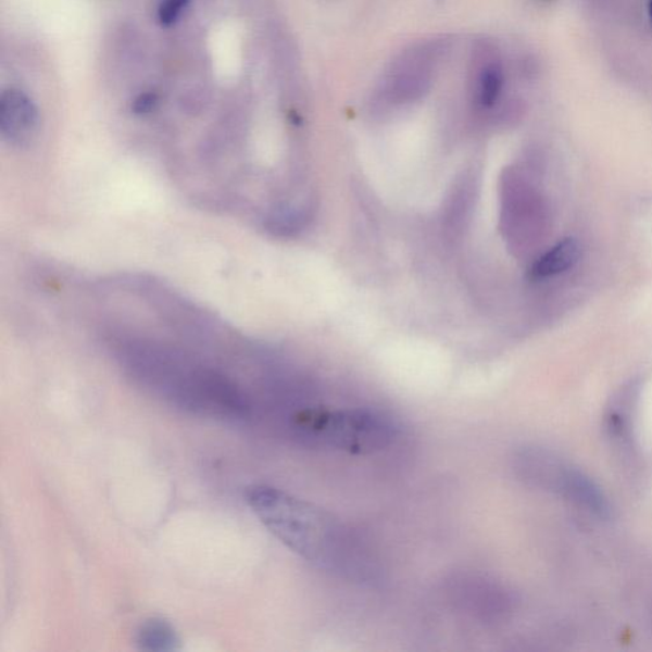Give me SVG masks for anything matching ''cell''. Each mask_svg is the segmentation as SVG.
I'll return each instance as SVG.
<instances>
[{
  "instance_id": "7a4b0ae2",
  "label": "cell",
  "mask_w": 652,
  "mask_h": 652,
  "mask_svg": "<svg viewBox=\"0 0 652 652\" xmlns=\"http://www.w3.org/2000/svg\"><path fill=\"white\" fill-rule=\"evenodd\" d=\"M292 425L303 439L353 455L379 453L398 435L389 417L365 410H308L294 414Z\"/></svg>"
},
{
  "instance_id": "9c48e42d",
  "label": "cell",
  "mask_w": 652,
  "mask_h": 652,
  "mask_svg": "<svg viewBox=\"0 0 652 652\" xmlns=\"http://www.w3.org/2000/svg\"><path fill=\"white\" fill-rule=\"evenodd\" d=\"M473 87L481 106L489 108L498 101L503 87V74L499 62L489 53H485V61L474 74Z\"/></svg>"
},
{
  "instance_id": "30bf717a",
  "label": "cell",
  "mask_w": 652,
  "mask_h": 652,
  "mask_svg": "<svg viewBox=\"0 0 652 652\" xmlns=\"http://www.w3.org/2000/svg\"><path fill=\"white\" fill-rule=\"evenodd\" d=\"M189 3L190 0H162L158 12L160 24L165 27L174 25Z\"/></svg>"
},
{
  "instance_id": "5b68a950",
  "label": "cell",
  "mask_w": 652,
  "mask_h": 652,
  "mask_svg": "<svg viewBox=\"0 0 652 652\" xmlns=\"http://www.w3.org/2000/svg\"><path fill=\"white\" fill-rule=\"evenodd\" d=\"M429 51L431 50H416L396 65L387 80L389 92L403 98L425 90L431 77L432 57Z\"/></svg>"
},
{
  "instance_id": "8fae6325",
  "label": "cell",
  "mask_w": 652,
  "mask_h": 652,
  "mask_svg": "<svg viewBox=\"0 0 652 652\" xmlns=\"http://www.w3.org/2000/svg\"><path fill=\"white\" fill-rule=\"evenodd\" d=\"M159 103V96L154 92H146L139 95L138 98L133 102V111L137 115H146L152 113Z\"/></svg>"
},
{
  "instance_id": "277c9868",
  "label": "cell",
  "mask_w": 652,
  "mask_h": 652,
  "mask_svg": "<svg viewBox=\"0 0 652 652\" xmlns=\"http://www.w3.org/2000/svg\"><path fill=\"white\" fill-rule=\"evenodd\" d=\"M568 466L543 449H525L516 456L518 477L531 487L553 493H559Z\"/></svg>"
},
{
  "instance_id": "6da1fadb",
  "label": "cell",
  "mask_w": 652,
  "mask_h": 652,
  "mask_svg": "<svg viewBox=\"0 0 652 652\" xmlns=\"http://www.w3.org/2000/svg\"><path fill=\"white\" fill-rule=\"evenodd\" d=\"M244 496L265 528L303 560L351 579L373 570L365 546L328 511L268 486L250 487Z\"/></svg>"
},
{
  "instance_id": "7c38bea8",
  "label": "cell",
  "mask_w": 652,
  "mask_h": 652,
  "mask_svg": "<svg viewBox=\"0 0 652 652\" xmlns=\"http://www.w3.org/2000/svg\"><path fill=\"white\" fill-rule=\"evenodd\" d=\"M649 17L652 21V0H650L648 5Z\"/></svg>"
},
{
  "instance_id": "3957f363",
  "label": "cell",
  "mask_w": 652,
  "mask_h": 652,
  "mask_svg": "<svg viewBox=\"0 0 652 652\" xmlns=\"http://www.w3.org/2000/svg\"><path fill=\"white\" fill-rule=\"evenodd\" d=\"M39 127V110L25 92L10 88L0 98V131L12 145L24 146Z\"/></svg>"
},
{
  "instance_id": "52a82bcc",
  "label": "cell",
  "mask_w": 652,
  "mask_h": 652,
  "mask_svg": "<svg viewBox=\"0 0 652 652\" xmlns=\"http://www.w3.org/2000/svg\"><path fill=\"white\" fill-rule=\"evenodd\" d=\"M580 244L575 239L562 240L543 256H540L532 268L530 276L532 279H546L573 268L579 261Z\"/></svg>"
},
{
  "instance_id": "8992f818",
  "label": "cell",
  "mask_w": 652,
  "mask_h": 652,
  "mask_svg": "<svg viewBox=\"0 0 652 652\" xmlns=\"http://www.w3.org/2000/svg\"><path fill=\"white\" fill-rule=\"evenodd\" d=\"M559 494L598 517L611 515V505L602 488L587 474L570 465L562 480Z\"/></svg>"
},
{
  "instance_id": "ba28073f",
  "label": "cell",
  "mask_w": 652,
  "mask_h": 652,
  "mask_svg": "<svg viewBox=\"0 0 652 652\" xmlns=\"http://www.w3.org/2000/svg\"><path fill=\"white\" fill-rule=\"evenodd\" d=\"M136 641L142 651L172 652L180 648L175 628L162 618L146 619L138 628Z\"/></svg>"
}]
</instances>
